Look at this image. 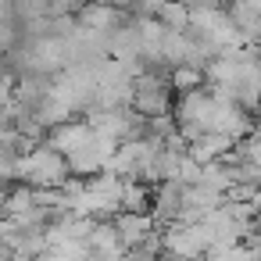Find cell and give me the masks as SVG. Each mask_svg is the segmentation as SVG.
Here are the masks:
<instances>
[{"instance_id": "cell-2", "label": "cell", "mask_w": 261, "mask_h": 261, "mask_svg": "<svg viewBox=\"0 0 261 261\" xmlns=\"http://www.w3.org/2000/svg\"><path fill=\"white\" fill-rule=\"evenodd\" d=\"M122 211H150V190L136 179L122 182Z\"/></svg>"}, {"instance_id": "cell-1", "label": "cell", "mask_w": 261, "mask_h": 261, "mask_svg": "<svg viewBox=\"0 0 261 261\" xmlns=\"http://www.w3.org/2000/svg\"><path fill=\"white\" fill-rule=\"evenodd\" d=\"M68 175H72L68 158L50 143H36L33 150L15 158V179H22L29 186H61Z\"/></svg>"}, {"instance_id": "cell-3", "label": "cell", "mask_w": 261, "mask_h": 261, "mask_svg": "<svg viewBox=\"0 0 261 261\" xmlns=\"http://www.w3.org/2000/svg\"><path fill=\"white\" fill-rule=\"evenodd\" d=\"M200 79H204V68H197V65H175V72H172L168 83H172V90L186 93V90H197Z\"/></svg>"}]
</instances>
